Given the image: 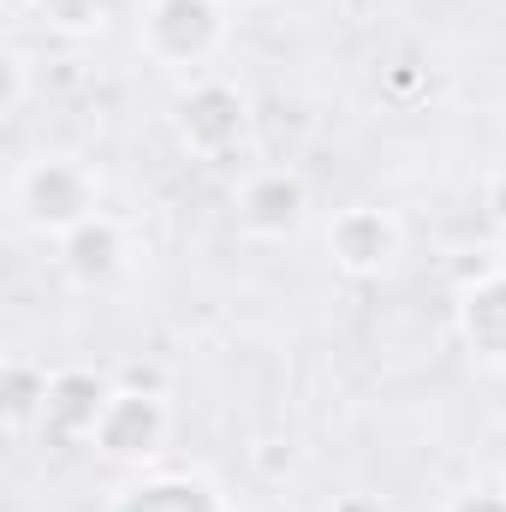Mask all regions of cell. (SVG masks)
Masks as SVG:
<instances>
[{"instance_id": "1", "label": "cell", "mask_w": 506, "mask_h": 512, "mask_svg": "<svg viewBox=\"0 0 506 512\" xmlns=\"http://www.w3.org/2000/svg\"><path fill=\"white\" fill-rule=\"evenodd\" d=\"M12 221L36 239H66L72 227H84L96 209H102V191H96V173L78 161V155H36L12 173Z\"/></svg>"}, {"instance_id": "2", "label": "cell", "mask_w": 506, "mask_h": 512, "mask_svg": "<svg viewBox=\"0 0 506 512\" xmlns=\"http://www.w3.org/2000/svg\"><path fill=\"white\" fill-rule=\"evenodd\" d=\"M233 30V6L227 0H149L137 18V48L161 66V72H197L227 48Z\"/></svg>"}, {"instance_id": "3", "label": "cell", "mask_w": 506, "mask_h": 512, "mask_svg": "<svg viewBox=\"0 0 506 512\" xmlns=\"http://www.w3.org/2000/svg\"><path fill=\"white\" fill-rule=\"evenodd\" d=\"M173 131L197 161H227L251 137V102L227 78H191L185 96L173 102Z\"/></svg>"}, {"instance_id": "4", "label": "cell", "mask_w": 506, "mask_h": 512, "mask_svg": "<svg viewBox=\"0 0 506 512\" xmlns=\"http://www.w3.org/2000/svg\"><path fill=\"white\" fill-rule=\"evenodd\" d=\"M167 399L155 387H114L102 405V423L90 435V447L114 465H149L167 441Z\"/></svg>"}, {"instance_id": "5", "label": "cell", "mask_w": 506, "mask_h": 512, "mask_svg": "<svg viewBox=\"0 0 506 512\" xmlns=\"http://www.w3.org/2000/svg\"><path fill=\"white\" fill-rule=\"evenodd\" d=\"M328 256H334V268L340 274H352V280H376L387 274L399 251H405V233H399V221L376 209V203H352V209H340L334 221H328Z\"/></svg>"}, {"instance_id": "6", "label": "cell", "mask_w": 506, "mask_h": 512, "mask_svg": "<svg viewBox=\"0 0 506 512\" xmlns=\"http://www.w3.org/2000/svg\"><path fill=\"white\" fill-rule=\"evenodd\" d=\"M54 262H60V274H66L72 286H84V292L114 286L131 262V233L108 215V209H96L84 227H72L66 239H54Z\"/></svg>"}, {"instance_id": "7", "label": "cell", "mask_w": 506, "mask_h": 512, "mask_svg": "<svg viewBox=\"0 0 506 512\" xmlns=\"http://www.w3.org/2000/svg\"><path fill=\"white\" fill-rule=\"evenodd\" d=\"M304 209H310V191H304V179L286 173V167H262V173H251V179L233 191V215H239V227L256 233V239H286V233H298Z\"/></svg>"}, {"instance_id": "8", "label": "cell", "mask_w": 506, "mask_h": 512, "mask_svg": "<svg viewBox=\"0 0 506 512\" xmlns=\"http://www.w3.org/2000/svg\"><path fill=\"white\" fill-rule=\"evenodd\" d=\"M453 322H459V340L471 346L477 364L506 370V268L501 262H495L489 274H477V280L459 286Z\"/></svg>"}, {"instance_id": "9", "label": "cell", "mask_w": 506, "mask_h": 512, "mask_svg": "<svg viewBox=\"0 0 506 512\" xmlns=\"http://www.w3.org/2000/svg\"><path fill=\"white\" fill-rule=\"evenodd\" d=\"M114 387L90 370H54L48 376V399H42V417L36 429L54 435V441H90L96 423H102V405H108Z\"/></svg>"}, {"instance_id": "10", "label": "cell", "mask_w": 506, "mask_h": 512, "mask_svg": "<svg viewBox=\"0 0 506 512\" xmlns=\"http://www.w3.org/2000/svg\"><path fill=\"white\" fill-rule=\"evenodd\" d=\"M102 512H233V507H227V495L209 477L161 471V477H137L126 489H114Z\"/></svg>"}, {"instance_id": "11", "label": "cell", "mask_w": 506, "mask_h": 512, "mask_svg": "<svg viewBox=\"0 0 506 512\" xmlns=\"http://www.w3.org/2000/svg\"><path fill=\"white\" fill-rule=\"evenodd\" d=\"M30 6H36V24L48 36H66V42L108 30V12H114V0H30Z\"/></svg>"}, {"instance_id": "12", "label": "cell", "mask_w": 506, "mask_h": 512, "mask_svg": "<svg viewBox=\"0 0 506 512\" xmlns=\"http://www.w3.org/2000/svg\"><path fill=\"white\" fill-rule=\"evenodd\" d=\"M42 399H48V370L6 364V417H12V429H24L30 417H42Z\"/></svg>"}, {"instance_id": "13", "label": "cell", "mask_w": 506, "mask_h": 512, "mask_svg": "<svg viewBox=\"0 0 506 512\" xmlns=\"http://www.w3.org/2000/svg\"><path fill=\"white\" fill-rule=\"evenodd\" d=\"M441 512H506V489H465V495H453Z\"/></svg>"}, {"instance_id": "14", "label": "cell", "mask_w": 506, "mask_h": 512, "mask_svg": "<svg viewBox=\"0 0 506 512\" xmlns=\"http://www.w3.org/2000/svg\"><path fill=\"white\" fill-rule=\"evenodd\" d=\"M24 102V54H6V90H0V114L12 120Z\"/></svg>"}, {"instance_id": "15", "label": "cell", "mask_w": 506, "mask_h": 512, "mask_svg": "<svg viewBox=\"0 0 506 512\" xmlns=\"http://www.w3.org/2000/svg\"><path fill=\"white\" fill-rule=\"evenodd\" d=\"M483 209H489V221L506 233V173H495V179L483 185Z\"/></svg>"}, {"instance_id": "16", "label": "cell", "mask_w": 506, "mask_h": 512, "mask_svg": "<svg viewBox=\"0 0 506 512\" xmlns=\"http://www.w3.org/2000/svg\"><path fill=\"white\" fill-rule=\"evenodd\" d=\"M501 268H506V233H501Z\"/></svg>"}, {"instance_id": "17", "label": "cell", "mask_w": 506, "mask_h": 512, "mask_svg": "<svg viewBox=\"0 0 506 512\" xmlns=\"http://www.w3.org/2000/svg\"><path fill=\"white\" fill-rule=\"evenodd\" d=\"M227 6H256V0H227Z\"/></svg>"}, {"instance_id": "18", "label": "cell", "mask_w": 506, "mask_h": 512, "mask_svg": "<svg viewBox=\"0 0 506 512\" xmlns=\"http://www.w3.org/2000/svg\"><path fill=\"white\" fill-rule=\"evenodd\" d=\"M501 489H506V465H501Z\"/></svg>"}]
</instances>
